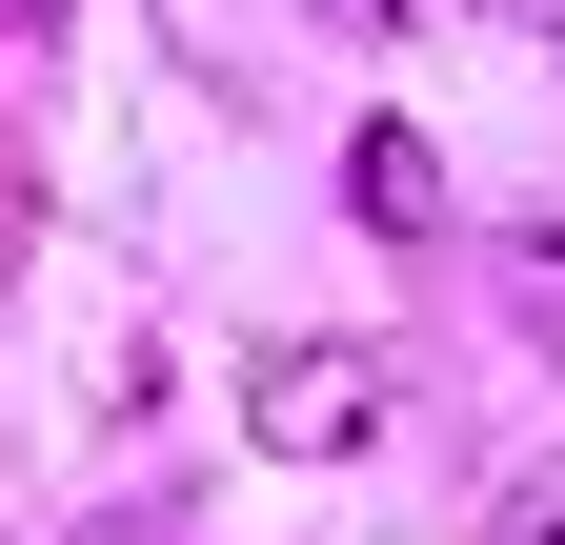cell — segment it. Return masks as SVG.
I'll use <instances>...</instances> for the list:
<instances>
[{
    "label": "cell",
    "mask_w": 565,
    "mask_h": 545,
    "mask_svg": "<svg viewBox=\"0 0 565 545\" xmlns=\"http://www.w3.org/2000/svg\"><path fill=\"white\" fill-rule=\"evenodd\" d=\"M505 545H565V485H525V505H505Z\"/></svg>",
    "instance_id": "4"
},
{
    "label": "cell",
    "mask_w": 565,
    "mask_h": 545,
    "mask_svg": "<svg viewBox=\"0 0 565 545\" xmlns=\"http://www.w3.org/2000/svg\"><path fill=\"white\" fill-rule=\"evenodd\" d=\"M525 323H545V344H565V202H545V223H525Z\"/></svg>",
    "instance_id": "3"
},
{
    "label": "cell",
    "mask_w": 565,
    "mask_h": 545,
    "mask_svg": "<svg viewBox=\"0 0 565 545\" xmlns=\"http://www.w3.org/2000/svg\"><path fill=\"white\" fill-rule=\"evenodd\" d=\"M343 182H364V223H384V243H404V223H445V162H424L404 121H364V162H343Z\"/></svg>",
    "instance_id": "2"
},
{
    "label": "cell",
    "mask_w": 565,
    "mask_h": 545,
    "mask_svg": "<svg viewBox=\"0 0 565 545\" xmlns=\"http://www.w3.org/2000/svg\"><path fill=\"white\" fill-rule=\"evenodd\" d=\"M243 425H263L282 464H343V445H384V425H404V384H384V344H263Z\"/></svg>",
    "instance_id": "1"
},
{
    "label": "cell",
    "mask_w": 565,
    "mask_h": 545,
    "mask_svg": "<svg viewBox=\"0 0 565 545\" xmlns=\"http://www.w3.org/2000/svg\"><path fill=\"white\" fill-rule=\"evenodd\" d=\"M0 21H21V41H41V21H61V0H0Z\"/></svg>",
    "instance_id": "5"
}]
</instances>
